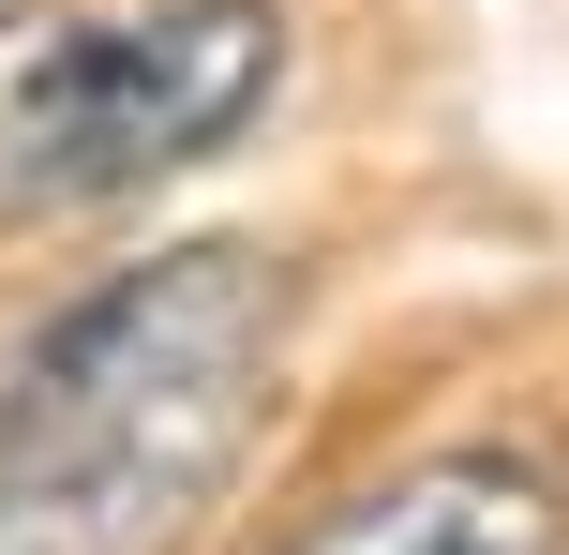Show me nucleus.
I'll return each mask as SVG.
<instances>
[{
    "instance_id": "nucleus-3",
    "label": "nucleus",
    "mask_w": 569,
    "mask_h": 555,
    "mask_svg": "<svg viewBox=\"0 0 569 555\" xmlns=\"http://www.w3.org/2000/svg\"><path fill=\"white\" fill-rule=\"evenodd\" d=\"M300 555H569V511H555V480L495 466V450H450V466H405L360 511H330Z\"/></svg>"
},
{
    "instance_id": "nucleus-2",
    "label": "nucleus",
    "mask_w": 569,
    "mask_h": 555,
    "mask_svg": "<svg viewBox=\"0 0 569 555\" xmlns=\"http://www.w3.org/2000/svg\"><path fill=\"white\" fill-rule=\"evenodd\" d=\"M270 90H284L270 0H136V16L60 30L0 90V226H76V210L210 166Z\"/></svg>"
},
{
    "instance_id": "nucleus-1",
    "label": "nucleus",
    "mask_w": 569,
    "mask_h": 555,
    "mask_svg": "<svg viewBox=\"0 0 569 555\" xmlns=\"http://www.w3.org/2000/svg\"><path fill=\"white\" fill-rule=\"evenodd\" d=\"M284 376V270L180 240L60 300L0 376V555H166L240 480Z\"/></svg>"
},
{
    "instance_id": "nucleus-4",
    "label": "nucleus",
    "mask_w": 569,
    "mask_h": 555,
    "mask_svg": "<svg viewBox=\"0 0 569 555\" xmlns=\"http://www.w3.org/2000/svg\"><path fill=\"white\" fill-rule=\"evenodd\" d=\"M30 16H46V0H0V30H30Z\"/></svg>"
}]
</instances>
